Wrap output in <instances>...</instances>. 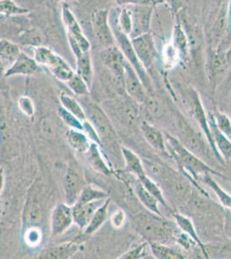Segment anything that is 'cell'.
Segmentation results:
<instances>
[{
  "mask_svg": "<svg viewBox=\"0 0 231 259\" xmlns=\"http://www.w3.org/2000/svg\"><path fill=\"white\" fill-rule=\"evenodd\" d=\"M166 146L167 151L176 160L178 166L184 171V173H190L194 178L199 175L213 174L222 176L205 164L202 160L196 156L191 150H188L181 142L173 138V136L165 134Z\"/></svg>",
  "mask_w": 231,
  "mask_h": 259,
  "instance_id": "6da1fadb",
  "label": "cell"
},
{
  "mask_svg": "<svg viewBox=\"0 0 231 259\" xmlns=\"http://www.w3.org/2000/svg\"><path fill=\"white\" fill-rule=\"evenodd\" d=\"M33 58L35 62L40 66L47 67L54 76L62 82H67L75 74V71L71 68L70 65L50 48L42 45L33 48Z\"/></svg>",
  "mask_w": 231,
  "mask_h": 259,
  "instance_id": "7a4b0ae2",
  "label": "cell"
},
{
  "mask_svg": "<svg viewBox=\"0 0 231 259\" xmlns=\"http://www.w3.org/2000/svg\"><path fill=\"white\" fill-rule=\"evenodd\" d=\"M103 63L106 65L111 73L112 82L118 91L124 89V63L126 59L120 49L115 45L106 48L101 54Z\"/></svg>",
  "mask_w": 231,
  "mask_h": 259,
  "instance_id": "3957f363",
  "label": "cell"
},
{
  "mask_svg": "<svg viewBox=\"0 0 231 259\" xmlns=\"http://www.w3.org/2000/svg\"><path fill=\"white\" fill-rule=\"evenodd\" d=\"M91 24L97 42L101 47L106 49L115 45L116 40L109 21L108 10L95 11L91 16Z\"/></svg>",
  "mask_w": 231,
  "mask_h": 259,
  "instance_id": "277c9868",
  "label": "cell"
},
{
  "mask_svg": "<svg viewBox=\"0 0 231 259\" xmlns=\"http://www.w3.org/2000/svg\"><path fill=\"white\" fill-rule=\"evenodd\" d=\"M62 20L66 30L67 35L74 39L81 49L82 51L88 52L91 50V42L89 41L87 37L85 36V33L83 32L81 26L77 20L76 17L74 16L68 3L62 2Z\"/></svg>",
  "mask_w": 231,
  "mask_h": 259,
  "instance_id": "5b68a950",
  "label": "cell"
},
{
  "mask_svg": "<svg viewBox=\"0 0 231 259\" xmlns=\"http://www.w3.org/2000/svg\"><path fill=\"white\" fill-rule=\"evenodd\" d=\"M85 186V180L76 165H69L63 181L65 203L74 205Z\"/></svg>",
  "mask_w": 231,
  "mask_h": 259,
  "instance_id": "8992f818",
  "label": "cell"
},
{
  "mask_svg": "<svg viewBox=\"0 0 231 259\" xmlns=\"http://www.w3.org/2000/svg\"><path fill=\"white\" fill-rule=\"evenodd\" d=\"M87 104L88 105L85 104L84 106H82L85 110L86 119L96 129L101 142L102 139H108V138H111V136L114 134V131L108 117L96 104L91 102H88Z\"/></svg>",
  "mask_w": 231,
  "mask_h": 259,
  "instance_id": "52a82bcc",
  "label": "cell"
},
{
  "mask_svg": "<svg viewBox=\"0 0 231 259\" xmlns=\"http://www.w3.org/2000/svg\"><path fill=\"white\" fill-rule=\"evenodd\" d=\"M160 218L162 217L151 212L150 216H144L139 221L141 233L150 242L160 241L168 236V228Z\"/></svg>",
  "mask_w": 231,
  "mask_h": 259,
  "instance_id": "ba28073f",
  "label": "cell"
},
{
  "mask_svg": "<svg viewBox=\"0 0 231 259\" xmlns=\"http://www.w3.org/2000/svg\"><path fill=\"white\" fill-rule=\"evenodd\" d=\"M73 224L72 206L59 203L54 207L50 219V229L53 236L62 235Z\"/></svg>",
  "mask_w": 231,
  "mask_h": 259,
  "instance_id": "9c48e42d",
  "label": "cell"
},
{
  "mask_svg": "<svg viewBox=\"0 0 231 259\" xmlns=\"http://www.w3.org/2000/svg\"><path fill=\"white\" fill-rule=\"evenodd\" d=\"M124 89L135 102L145 103L148 96L144 90V83L127 60L124 63Z\"/></svg>",
  "mask_w": 231,
  "mask_h": 259,
  "instance_id": "30bf717a",
  "label": "cell"
},
{
  "mask_svg": "<svg viewBox=\"0 0 231 259\" xmlns=\"http://www.w3.org/2000/svg\"><path fill=\"white\" fill-rule=\"evenodd\" d=\"M188 106L190 108V112L193 115L194 118L199 122L200 124L201 129L203 130V132L205 133L206 138H207L208 142L209 144L211 145V147L213 149L214 153L216 154L218 157H220V155L217 152V149L214 145L213 140H212V137H211V131L209 128V124H208L207 117L205 114V110L203 107L202 103H201V100L199 98V95H198L195 90H191L189 95H188Z\"/></svg>",
  "mask_w": 231,
  "mask_h": 259,
  "instance_id": "8fae6325",
  "label": "cell"
},
{
  "mask_svg": "<svg viewBox=\"0 0 231 259\" xmlns=\"http://www.w3.org/2000/svg\"><path fill=\"white\" fill-rule=\"evenodd\" d=\"M40 69V65L35 62L33 57L21 51L16 61L6 69L4 77L8 78L16 75H31L39 72Z\"/></svg>",
  "mask_w": 231,
  "mask_h": 259,
  "instance_id": "7c38bea8",
  "label": "cell"
},
{
  "mask_svg": "<svg viewBox=\"0 0 231 259\" xmlns=\"http://www.w3.org/2000/svg\"><path fill=\"white\" fill-rule=\"evenodd\" d=\"M107 199V198H106ZM98 200L87 203H76L72 206L73 211V224L76 225L80 229H85L88 223L91 221L94 212L106 200Z\"/></svg>",
  "mask_w": 231,
  "mask_h": 259,
  "instance_id": "4fadbf2b",
  "label": "cell"
},
{
  "mask_svg": "<svg viewBox=\"0 0 231 259\" xmlns=\"http://www.w3.org/2000/svg\"><path fill=\"white\" fill-rule=\"evenodd\" d=\"M208 124L211 131V137L214 145L217 149V152L221 154L225 159H231V141L223 135L220 130L217 128L214 115L209 113L207 117Z\"/></svg>",
  "mask_w": 231,
  "mask_h": 259,
  "instance_id": "5bb4252c",
  "label": "cell"
},
{
  "mask_svg": "<svg viewBox=\"0 0 231 259\" xmlns=\"http://www.w3.org/2000/svg\"><path fill=\"white\" fill-rule=\"evenodd\" d=\"M141 131L144 135V139L146 140L151 147L155 150L162 154H168L167 146H166V140L165 137L160 130L152 124H149L146 121H144L141 124Z\"/></svg>",
  "mask_w": 231,
  "mask_h": 259,
  "instance_id": "9a60e30c",
  "label": "cell"
},
{
  "mask_svg": "<svg viewBox=\"0 0 231 259\" xmlns=\"http://www.w3.org/2000/svg\"><path fill=\"white\" fill-rule=\"evenodd\" d=\"M131 42L138 58L147 69L151 66L154 57V50L150 37L146 34L138 35L136 37L131 38Z\"/></svg>",
  "mask_w": 231,
  "mask_h": 259,
  "instance_id": "2e32d148",
  "label": "cell"
},
{
  "mask_svg": "<svg viewBox=\"0 0 231 259\" xmlns=\"http://www.w3.org/2000/svg\"><path fill=\"white\" fill-rule=\"evenodd\" d=\"M79 245L74 242H67L45 250L40 254L39 258L67 259L71 258L79 250Z\"/></svg>",
  "mask_w": 231,
  "mask_h": 259,
  "instance_id": "e0dca14e",
  "label": "cell"
},
{
  "mask_svg": "<svg viewBox=\"0 0 231 259\" xmlns=\"http://www.w3.org/2000/svg\"><path fill=\"white\" fill-rule=\"evenodd\" d=\"M85 155L87 157L88 162L90 163L91 168H94V170L98 171L100 174L106 175V176L111 174V168L109 167L105 157L103 156L100 145L91 142V145L86 151Z\"/></svg>",
  "mask_w": 231,
  "mask_h": 259,
  "instance_id": "ac0fdd59",
  "label": "cell"
},
{
  "mask_svg": "<svg viewBox=\"0 0 231 259\" xmlns=\"http://www.w3.org/2000/svg\"><path fill=\"white\" fill-rule=\"evenodd\" d=\"M121 152L125 162V169L127 172L134 175L137 177L138 179L147 174L144 168V162L135 152L123 146L121 147Z\"/></svg>",
  "mask_w": 231,
  "mask_h": 259,
  "instance_id": "d6986e66",
  "label": "cell"
},
{
  "mask_svg": "<svg viewBox=\"0 0 231 259\" xmlns=\"http://www.w3.org/2000/svg\"><path fill=\"white\" fill-rule=\"evenodd\" d=\"M76 58V73L85 80L88 87L91 89L94 81V67L91 62L90 51L83 52Z\"/></svg>",
  "mask_w": 231,
  "mask_h": 259,
  "instance_id": "ffe728a7",
  "label": "cell"
},
{
  "mask_svg": "<svg viewBox=\"0 0 231 259\" xmlns=\"http://www.w3.org/2000/svg\"><path fill=\"white\" fill-rule=\"evenodd\" d=\"M111 204V199L107 198L104 203L94 212V216L91 217V221L88 223L87 226L84 229V233L85 235H91L96 233L98 230H100L104 223L108 218L109 206Z\"/></svg>",
  "mask_w": 231,
  "mask_h": 259,
  "instance_id": "44dd1931",
  "label": "cell"
},
{
  "mask_svg": "<svg viewBox=\"0 0 231 259\" xmlns=\"http://www.w3.org/2000/svg\"><path fill=\"white\" fill-rule=\"evenodd\" d=\"M66 139L73 150L79 153H86L91 142L83 131L69 129L66 133Z\"/></svg>",
  "mask_w": 231,
  "mask_h": 259,
  "instance_id": "7402d4cb",
  "label": "cell"
},
{
  "mask_svg": "<svg viewBox=\"0 0 231 259\" xmlns=\"http://www.w3.org/2000/svg\"><path fill=\"white\" fill-rule=\"evenodd\" d=\"M173 217L175 219L176 224L178 225L179 229L181 230L182 232L184 233V235L188 236L193 240V242L196 243L199 245V247L202 250L203 253L207 256L208 254L206 252V250H205V245L199 239L196 229H195V227L193 226V222H192L190 219L186 217L184 215L180 214V213H175L173 215Z\"/></svg>",
  "mask_w": 231,
  "mask_h": 259,
  "instance_id": "603a6c76",
  "label": "cell"
},
{
  "mask_svg": "<svg viewBox=\"0 0 231 259\" xmlns=\"http://www.w3.org/2000/svg\"><path fill=\"white\" fill-rule=\"evenodd\" d=\"M135 191L138 199L147 209L149 210L150 212H153L155 214L162 217L161 211L159 209L158 200H156L152 194L144 188V185L141 183L139 180L135 184Z\"/></svg>",
  "mask_w": 231,
  "mask_h": 259,
  "instance_id": "cb8c5ba5",
  "label": "cell"
},
{
  "mask_svg": "<svg viewBox=\"0 0 231 259\" xmlns=\"http://www.w3.org/2000/svg\"><path fill=\"white\" fill-rule=\"evenodd\" d=\"M20 53V48L17 44L6 39H0V57L6 68H9Z\"/></svg>",
  "mask_w": 231,
  "mask_h": 259,
  "instance_id": "d4e9b609",
  "label": "cell"
},
{
  "mask_svg": "<svg viewBox=\"0 0 231 259\" xmlns=\"http://www.w3.org/2000/svg\"><path fill=\"white\" fill-rule=\"evenodd\" d=\"M60 101H61L62 107H64L65 109L68 110V112L73 113L74 116H76L79 120L83 122L86 119L85 110L83 108L81 104L79 103L76 99L71 97L69 95L62 94L60 96Z\"/></svg>",
  "mask_w": 231,
  "mask_h": 259,
  "instance_id": "484cf974",
  "label": "cell"
},
{
  "mask_svg": "<svg viewBox=\"0 0 231 259\" xmlns=\"http://www.w3.org/2000/svg\"><path fill=\"white\" fill-rule=\"evenodd\" d=\"M150 250L156 258L160 259H182L184 256L182 254L176 251L174 249L165 246L157 242H151L150 244Z\"/></svg>",
  "mask_w": 231,
  "mask_h": 259,
  "instance_id": "4316f807",
  "label": "cell"
},
{
  "mask_svg": "<svg viewBox=\"0 0 231 259\" xmlns=\"http://www.w3.org/2000/svg\"><path fill=\"white\" fill-rule=\"evenodd\" d=\"M109 197L108 193L103 191L101 189H96L91 186H85L76 202L78 203H87L94 200H104ZM75 202V203H76Z\"/></svg>",
  "mask_w": 231,
  "mask_h": 259,
  "instance_id": "83f0119b",
  "label": "cell"
},
{
  "mask_svg": "<svg viewBox=\"0 0 231 259\" xmlns=\"http://www.w3.org/2000/svg\"><path fill=\"white\" fill-rule=\"evenodd\" d=\"M138 180L144 185V188L150 192V194H152L156 200H158L159 203L167 207V201L164 198L163 193L161 191V189L159 188L157 183H155L152 178H150L148 174H146L144 175V177H140Z\"/></svg>",
  "mask_w": 231,
  "mask_h": 259,
  "instance_id": "f1b7e54d",
  "label": "cell"
},
{
  "mask_svg": "<svg viewBox=\"0 0 231 259\" xmlns=\"http://www.w3.org/2000/svg\"><path fill=\"white\" fill-rule=\"evenodd\" d=\"M20 41L23 45L31 46L32 48L38 47L43 45L44 35L37 29H30L21 34Z\"/></svg>",
  "mask_w": 231,
  "mask_h": 259,
  "instance_id": "f546056e",
  "label": "cell"
},
{
  "mask_svg": "<svg viewBox=\"0 0 231 259\" xmlns=\"http://www.w3.org/2000/svg\"><path fill=\"white\" fill-rule=\"evenodd\" d=\"M66 83L74 95L80 96V97L81 96L82 97L87 96L89 93H90V90H91L85 80H83L81 77L79 76V74H77L76 73L73 74V76L71 77L70 79Z\"/></svg>",
  "mask_w": 231,
  "mask_h": 259,
  "instance_id": "4dcf8cb0",
  "label": "cell"
},
{
  "mask_svg": "<svg viewBox=\"0 0 231 259\" xmlns=\"http://www.w3.org/2000/svg\"><path fill=\"white\" fill-rule=\"evenodd\" d=\"M29 10L18 6L14 0H0V14L7 16L24 15Z\"/></svg>",
  "mask_w": 231,
  "mask_h": 259,
  "instance_id": "1f68e13d",
  "label": "cell"
},
{
  "mask_svg": "<svg viewBox=\"0 0 231 259\" xmlns=\"http://www.w3.org/2000/svg\"><path fill=\"white\" fill-rule=\"evenodd\" d=\"M204 180H205V183L208 186H210V188L216 193L217 197L219 199L220 202L223 206L231 209V195H229L228 193H226L214 180L211 179L209 174L204 175Z\"/></svg>",
  "mask_w": 231,
  "mask_h": 259,
  "instance_id": "d6a6232c",
  "label": "cell"
},
{
  "mask_svg": "<svg viewBox=\"0 0 231 259\" xmlns=\"http://www.w3.org/2000/svg\"><path fill=\"white\" fill-rule=\"evenodd\" d=\"M57 113L60 118L63 121L67 126L69 127V129L79 130L83 131V122L79 120L76 116H74L73 113L68 112V110L65 109L62 106L58 107Z\"/></svg>",
  "mask_w": 231,
  "mask_h": 259,
  "instance_id": "836d02e7",
  "label": "cell"
},
{
  "mask_svg": "<svg viewBox=\"0 0 231 259\" xmlns=\"http://www.w3.org/2000/svg\"><path fill=\"white\" fill-rule=\"evenodd\" d=\"M41 219V211L37 204L35 202L28 203L25 207L24 212V223L27 227H33L40 221Z\"/></svg>",
  "mask_w": 231,
  "mask_h": 259,
  "instance_id": "e575fe53",
  "label": "cell"
},
{
  "mask_svg": "<svg viewBox=\"0 0 231 259\" xmlns=\"http://www.w3.org/2000/svg\"><path fill=\"white\" fill-rule=\"evenodd\" d=\"M184 30L180 25H175L173 29V45L178 52L186 53L188 50V42Z\"/></svg>",
  "mask_w": 231,
  "mask_h": 259,
  "instance_id": "d590c367",
  "label": "cell"
},
{
  "mask_svg": "<svg viewBox=\"0 0 231 259\" xmlns=\"http://www.w3.org/2000/svg\"><path fill=\"white\" fill-rule=\"evenodd\" d=\"M214 115L215 121L220 132L225 135L231 141V119L228 118V115L217 112Z\"/></svg>",
  "mask_w": 231,
  "mask_h": 259,
  "instance_id": "8d00e7d4",
  "label": "cell"
},
{
  "mask_svg": "<svg viewBox=\"0 0 231 259\" xmlns=\"http://www.w3.org/2000/svg\"><path fill=\"white\" fill-rule=\"evenodd\" d=\"M41 231L37 227H35V226L27 227L26 232H25V241L27 244H29L30 246H35L39 243H41Z\"/></svg>",
  "mask_w": 231,
  "mask_h": 259,
  "instance_id": "74e56055",
  "label": "cell"
},
{
  "mask_svg": "<svg viewBox=\"0 0 231 259\" xmlns=\"http://www.w3.org/2000/svg\"><path fill=\"white\" fill-rule=\"evenodd\" d=\"M83 132L85 133V135L87 136V138L90 139V141L96 143L102 147L103 144L100 136L97 133L96 129L94 128V125L87 119L83 121Z\"/></svg>",
  "mask_w": 231,
  "mask_h": 259,
  "instance_id": "f35d334b",
  "label": "cell"
},
{
  "mask_svg": "<svg viewBox=\"0 0 231 259\" xmlns=\"http://www.w3.org/2000/svg\"><path fill=\"white\" fill-rule=\"evenodd\" d=\"M18 106L21 111L28 117H32L35 114V106L32 100L28 96H22L18 100Z\"/></svg>",
  "mask_w": 231,
  "mask_h": 259,
  "instance_id": "ab89813d",
  "label": "cell"
},
{
  "mask_svg": "<svg viewBox=\"0 0 231 259\" xmlns=\"http://www.w3.org/2000/svg\"><path fill=\"white\" fill-rule=\"evenodd\" d=\"M178 51L173 45H168L165 47L163 53L164 61L169 67H172L174 63H176L178 60Z\"/></svg>",
  "mask_w": 231,
  "mask_h": 259,
  "instance_id": "60d3db41",
  "label": "cell"
},
{
  "mask_svg": "<svg viewBox=\"0 0 231 259\" xmlns=\"http://www.w3.org/2000/svg\"><path fill=\"white\" fill-rule=\"evenodd\" d=\"M147 244H148V243H145V244H141L137 247L131 249L129 251H127L126 253L122 255L119 258L137 259L144 257V255H145L144 252H145V250H146Z\"/></svg>",
  "mask_w": 231,
  "mask_h": 259,
  "instance_id": "b9f144b4",
  "label": "cell"
},
{
  "mask_svg": "<svg viewBox=\"0 0 231 259\" xmlns=\"http://www.w3.org/2000/svg\"><path fill=\"white\" fill-rule=\"evenodd\" d=\"M111 224L115 228H121L124 224L125 221V214L123 210H117V212H115L111 219Z\"/></svg>",
  "mask_w": 231,
  "mask_h": 259,
  "instance_id": "7bdbcfd3",
  "label": "cell"
},
{
  "mask_svg": "<svg viewBox=\"0 0 231 259\" xmlns=\"http://www.w3.org/2000/svg\"><path fill=\"white\" fill-rule=\"evenodd\" d=\"M119 5H126V4H138L142 0H116Z\"/></svg>",
  "mask_w": 231,
  "mask_h": 259,
  "instance_id": "ee69618b",
  "label": "cell"
},
{
  "mask_svg": "<svg viewBox=\"0 0 231 259\" xmlns=\"http://www.w3.org/2000/svg\"><path fill=\"white\" fill-rule=\"evenodd\" d=\"M6 69H7L6 66L4 63L3 60L1 59V57H0V77H3L5 75Z\"/></svg>",
  "mask_w": 231,
  "mask_h": 259,
  "instance_id": "f6af8a7d",
  "label": "cell"
},
{
  "mask_svg": "<svg viewBox=\"0 0 231 259\" xmlns=\"http://www.w3.org/2000/svg\"><path fill=\"white\" fill-rule=\"evenodd\" d=\"M3 186H4L3 170H2V169H0V194H1V192H2V189H3Z\"/></svg>",
  "mask_w": 231,
  "mask_h": 259,
  "instance_id": "bcb514c9",
  "label": "cell"
}]
</instances>
